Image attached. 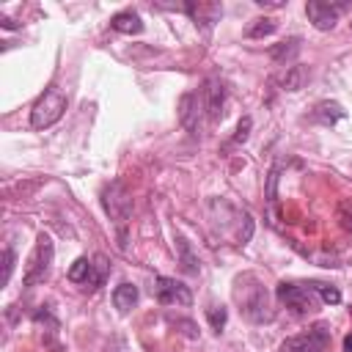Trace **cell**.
I'll return each instance as SVG.
<instances>
[{
	"label": "cell",
	"instance_id": "5b68a950",
	"mask_svg": "<svg viewBox=\"0 0 352 352\" xmlns=\"http://www.w3.org/2000/svg\"><path fill=\"white\" fill-rule=\"evenodd\" d=\"M327 344H330V324L316 322L308 333L289 336V338L280 344V352H324Z\"/></svg>",
	"mask_w": 352,
	"mask_h": 352
},
{
	"label": "cell",
	"instance_id": "8992f818",
	"mask_svg": "<svg viewBox=\"0 0 352 352\" xmlns=\"http://www.w3.org/2000/svg\"><path fill=\"white\" fill-rule=\"evenodd\" d=\"M102 204H104V212L118 223L124 226L132 214V195L129 190L121 184V182H110L104 190H102Z\"/></svg>",
	"mask_w": 352,
	"mask_h": 352
},
{
	"label": "cell",
	"instance_id": "83f0119b",
	"mask_svg": "<svg viewBox=\"0 0 352 352\" xmlns=\"http://www.w3.org/2000/svg\"><path fill=\"white\" fill-rule=\"evenodd\" d=\"M344 352H352V333L344 336Z\"/></svg>",
	"mask_w": 352,
	"mask_h": 352
},
{
	"label": "cell",
	"instance_id": "e0dca14e",
	"mask_svg": "<svg viewBox=\"0 0 352 352\" xmlns=\"http://www.w3.org/2000/svg\"><path fill=\"white\" fill-rule=\"evenodd\" d=\"M91 275H94V261H91L88 256H80V258H74V264L69 267V280H72V283L88 286Z\"/></svg>",
	"mask_w": 352,
	"mask_h": 352
},
{
	"label": "cell",
	"instance_id": "7a4b0ae2",
	"mask_svg": "<svg viewBox=\"0 0 352 352\" xmlns=\"http://www.w3.org/2000/svg\"><path fill=\"white\" fill-rule=\"evenodd\" d=\"M275 294H278V300L286 305V308H292L294 314H311V311H316V305H319V297H316V286L311 283H292V280H283V283H278V289H275Z\"/></svg>",
	"mask_w": 352,
	"mask_h": 352
},
{
	"label": "cell",
	"instance_id": "44dd1931",
	"mask_svg": "<svg viewBox=\"0 0 352 352\" xmlns=\"http://www.w3.org/2000/svg\"><path fill=\"white\" fill-rule=\"evenodd\" d=\"M314 286H316V294L322 297V302H327V305H338L341 302V292L336 286H324V283H314Z\"/></svg>",
	"mask_w": 352,
	"mask_h": 352
},
{
	"label": "cell",
	"instance_id": "3957f363",
	"mask_svg": "<svg viewBox=\"0 0 352 352\" xmlns=\"http://www.w3.org/2000/svg\"><path fill=\"white\" fill-rule=\"evenodd\" d=\"M52 256H55V245H52V239H50L47 234H41V236L36 239V248H33L30 258H28L22 283H25V286H36V283H41V280L47 278L50 267H52Z\"/></svg>",
	"mask_w": 352,
	"mask_h": 352
},
{
	"label": "cell",
	"instance_id": "ac0fdd59",
	"mask_svg": "<svg viewBox=\"0 0 352 352\" xmlns=\"http://www.w3.org/2000/svg\"><path fill=\"white\" fill-rule=\"evenodd\" d=\"M275 30H278V22L272 16H258L245 28V36L248 38H264V36H272Z\"/></svg>",
	"mask_w": 352,
	"mask_h": 352
},
{
	"label": "cell",
	"instance_id": "9c48e42d",
	"mask_svg": "<svg viewBox=\"0 0 352 352\" xmlns=\"http://www.w3.org/2000/svg\"><path fill=\"white\" fill-rule=\"evenodd\" d=\"M201 107H204V96H198L192 91L179 99V121L190 135L201 132Z\"/></svg>",
	"mask_w": 352,
	"mask_h": 352
},
{
	"label": "cell",
	"instance_id": "52a82bcc",
	"mask_svg": "<svg viewBox=\"0 0 352 352\" xmlns=\"http://www.w3.org/2000/svg\"><path fill=\"white\" fill-rule=\"evenodd\" d=\"M154 294H157V300L162 302V305H190L192 302V294H190V289L182 283V280H176V278H165V275H157L154 278Z\"/></svg>",
	"mask_w": 352,
	"mask_h": 352
},
{
	"label": "cell",
	"instance_id": "484cf974",
	"mask_svg": "<svg viewBox=\"0 0 352 352\" xmlns=\"http://www.w3.org/2000/svg\"><path fill=\"white\" fill-rule=\"evenodd\" d=\"M278 176H280V165H275V168L270 170V176H267V201H270V204L275 201V187H278Z\"/></svg>",
	"mask_w": 352,
	"mask_h": 352
},
{
	"label": "cell",
	"instance_id": "ffe728a7",
	"mask_svg": "<svg viewBox=\"0 0 352 352\" xmlns=\"http://www.w3.org/2000/svg\"><path fill=\"white\" fill-rule=\"evenodd\" d=\"M176 245H179V253H182V264H184V270L195 275V272H198V267H195V264H198V258L190 253V245L184 242V236H179V239H176Z\"/></svg>",
	"mask_w": 352,
	"mask_h": 352
},
{
	"label": "cell",
	"instance_id": "8fae6325",
	"mask_svg": "<svg viewBox=\"0 0 352 352\" xmlns=\"http://www.w3.org/2000/svg\"><path fill=\"white\" fill-rule=\"evenodd\" d=\"M201 96H204L206 116H209L212 121H217V118L223 116V104H226V88H223V82H220V80H209V82L204 85Z\"/></svg>",
	"mask_w": 352,
	"mask_h": 352
},
{
	"label": "cell",
	"instance_id": "6da1fadb",
	"mask_svg": "<svg viewBox=\"0 0 352 352\" xmlns=\"http://www.w3.org/2000/svg\"><path fill=\"white\" fill-rule=\"evenodd\" d=\"M63 113H66V94L58 85H50L38 96V102L33 104V110H30V126L33 129H47L55 121H60Z\"/></svg>",
	"mask_w": 352,
	"mask_h": 352
},
{
	"label": "cell",
	"instance_id": "ba28073f",
	"mask_svg": "<svg viewBox=\"0 0 352 352\" xmlns=\"http://www.w3.org/2000/svg\"><path fill=\"white\" fill-rule=\"evenodd\" d=\"M346 8V3H324V0H311L305 6L308 19L314 22L316 30H333L338 22V14Z\"/></svg>",
	"mask_w": 352,
	"mask_h": 352
},
{
	"label": "cell",
	"instance_id": "9a60e30c",
	"mask_svg": "<svg viewBox=\"0 0 352 352\" xmlns=\"http://www.w3.org/2000/svg\"><path fill=\"white\" fill-rule=\"evenodd\" d=\"M300 47H302V38H300V36H292V38L275 44V47L270 50V58H272L275 63H292V60L300 55Z\"/></svg>",
	"mask_w": 352,
	"mask_h": 352
},
{
	"label": "cell",
	"instance_id": "277c9868",
	"mask_svg": "<svg viewBox=\"0 0 352 352\" xmlns=\"http://www.w3.org/2000/svg\"><path fill=\"white\" fill-rule=\"evenodd\" d=\"M236 300L242 302V314L250 319V322H272L275 311L270 308V294L261 283L253 280V286L248 289H236Z\"/></svg>",
	"mask_w": 352,
	"mask_h": 352
},
{
	"label": "cell",
	"instance_id": "d4e9b609",
	"mask_svg": "<svg viewBox=\"0 0 352 352\" xmlns=\"http://www.w3.org/2000/svg\"><path fill=\"white\" fill-rule=\"evenodd\" d=\"M250 126H253V121H250V116H245V118L236 124V135H234V143H245V140H248V135H250Z\"/></svg>",
	"mask_w": 352,
	"mask_h": 352
},
{
	"label": "cell",
	"instance_id": "d6986e66",
	"mask_svg": "<svg viewBox=\"0 0 352 352\" xmlns=\"http://www.w3.org/2000/svg\"><path fill=\"white\" fill-rule=\"evenodd\" d=\"M104 275H107V258L104 256H96L94 258V275H91V280H88L85 289H99L102 280H104Z\"/></svg>",
	"mask_w": 352,
	"mask_h": 352
},
{
	"label": "cell",
	"instance_id": "603a6c76",
	"mask_svg": "<svg viewBox=\"0 0 352 352\" xmlns=\"http://www.w3.org/2000/svg\"><path fill=\"white\" fill-rule=\"evenodd\" d=\"M338 223H341L344 231H352V206L346 201L338 204Z\"/></svg>",
	"mask_w": 352,
	"mask_h": 352
},
{
	"label": "cell",
	"instance_id": "30bf717a",
	"mask_svg": "<svg viewBox=\"0 0 352 352\" xmlns=\"http://www.w3.org/2000/svg\"><path fill=\"white\" fill-rule=\"evenodd\" d=\"M182 8L192 16V22H195L204 33H209V30L214 28V22L220 19V14H223V6H220V3H184Z\"/></svg>",
	"mask_w": 352,
	"mask_h": 352
},
{
	"label": "cell",
	"instance_id": "4316f807",
	"mask_svg": "<svg viewBox=\"0 0 352 352\" xmlns=\"http://www.w3.org/2000/svg\"><path fill=\"white\" fill-rule=\"evenodd\" d=\"M256 6H261V8H280L283 0H256Z\"/></svg>",
	"mask_w": 352,
	"mask_h": 352
},
{
	"label": "cell",
	"instance_id": "4fadbf2b",
	"mask_svg": "<svg viewBox=\"0 0 352 352\" xmlns=\"http://www.w3.org/2000/svg\"><path fill=\"white\" fill-rule=\"evenodd\" d=\"M308 77H311V69H308V66H302V63H292V66H286V74L280 77V88L289 91V94H294V91L305 88Z\"/></svg>",
	"mask_w": 352,
	"mask_h": 352
},
{
	"label": "cell",
	"instance_id": "2e32d148",
	"mask_svg": "<svg viewBox=\"0 0 352 352\" xmlns=\"http://www.w3.org/2000/svg\"><path fill=\"white\" fill-rule=\"evenodd\" d=\"M138 297H140V292H138L135 283H118L116 292H113V305H116L121 314H126V311L138 302Z\"/></svg>",
	"mask_w": 352,
	"mask_h": 352
},
{
	"label": "cell",
	"instance_id": "cb8c5ba5",
	"mask_svg": "<svg viewBox=\"0 0 352 352\" xmlns=\"http://www.w3.org/2000/svg\"><path fill=\"white\" fill-rule=\"evenodd\" d=\"M11 272H14V250L6 248L3 250V286L11 280Z\"/></svg>",
	"mask_w": 352,
	"mask_h": 352
},
{
	"label": "cell",
	"instance_id": "7c38bea8",
	"mask_svg": "<svg viewBox=\"0 0 352 352\" xmlns=\"http://www.w3.org/2000/svg\"><path fill=\"white\" fill-rule=\"evenodd\" d=\"M341 118H346V110H344L341 102L324 99V102H319V104L314 107V121H319V124H324V126H333V124L341 121Z\"/></svg>",
	"mask_w": 352,
	"mask_h": 352
},
{
	"label": "cell",
	"instance_id": "5bb4252c",
	"mask_svg": "<svg viewBox=\"0 0 352 352\" xmlns=\"http://www.w3.org/2000/svg\"><path fill=\"white\" fill-rule=\"evenodd\" d=\"M110 28L118 30V33L132 36V33H140V30H143V19H140L138 11H118V14L110 19Z\"/></svg>",
	"mask_w": 352,
	"mask_h": 352
},
{
	"label": "cell",
	"instance_id": "7402d4cb",
	"mask_svg": "<svg viewBox=\"0 0 352 352\" xmlns=\"http://www.w3.org/2000/svg\"><path fill=\"white\" fill-rule=\"evenodd\" d=\"M206 316H209L212 330H217V333H220V330L226 327V316H228V314H226V308H223V305H212V308L206 311Z\"/></svg>",
	"mask_w": 352,
	"mask_h": 352
}]
</instances>
